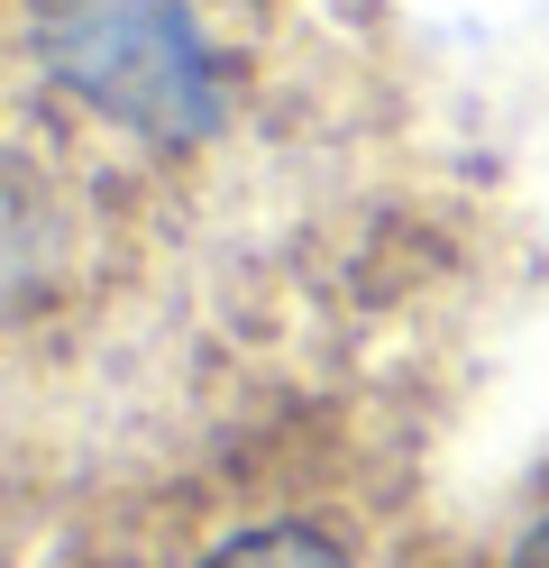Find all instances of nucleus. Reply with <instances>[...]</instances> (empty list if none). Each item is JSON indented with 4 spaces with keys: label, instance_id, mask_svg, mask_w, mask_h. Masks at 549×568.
<instances>
[{
    "label": "nucleus",
    "instance_id": "nucleus-3",
    "mask_svg": "<svg viewBox=\"0 0 549 568\" xmlns=\"http://www.w3.org/2000/svg\"><path fill=\"white\" fill-rule=\"evenodd\" d=\"M512 568H549V523L522 531V550H512Z\"/></svg>",
    "mask_w": 549,
    "mask_h": 568
},
{
    "label": "nucleus",
    "instance_id": "nucleus-2",
    "mask_svg": "<svg viewBox=\"0 0 549 568\" xmlns=\"http://www.w3.org/2000/svg\"><path fill=\"white\" fill-rule=\"evenodd\" d=\"M202 568H357V559L312 523H266V531H230Z\"/></svg>",
    "mask_w": 549,
    "mask_h": 568
},
{
    "label": "nucleus",
    "instance_id": "nucleus-1",
    "mask_svg": "<svg viewBox=\"0 0 549 568\" xmlns=\"http://www.w3.org/2000/svg\"><path fill=\"white\" fill-rule=\"evenodd\" d=\"M37 64L146 148H193L220 129V64L183 0H55L37 19Z\"/></svg>",
    "mask_w": 549,
    "mask_h": 568
}]
</instances>
